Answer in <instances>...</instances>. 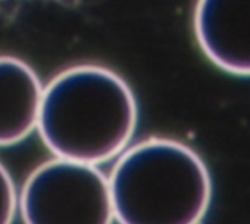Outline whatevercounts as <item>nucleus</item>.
I'll list each match as a JSON object with an SVG mask.
<instances>
[{"mask_svg":"<svg viewBox=\"0 0 250 224\" xmlns=\"http://www.w3.org/2000/svg\"><path fill=\"white\" fill-rule=\"evenodd\" d=\"M18 208V195L10 173L0 163V224H13Z\"/></svg>","mask_w":250,"mask_h":224,"instance_id":"6","label":"nucleus"},{"mask_svg":"<svg viewBox=\"0 0 250 224\" xmlns=\"http://www.w3.org/2000/svg\"><path fill=\"white\" fill-rule=\"evenodd\" d=\"M194 30L206 57L220 69L250 76V0H204Z\"/></svg>","mask_w":250,"mask_h":224,"instance_id":"4","label":"nucleus"},{"mask_svg":"<svg viewBox=\"0 0 250 224\" xmlns=\"http://www.w3.org/2000/svg\"><path fill=\"white\" fill-rule=\"evenodd\" d=\"M108 182L119 224H200L212 197L210 173L200 156L161 137L125 149Z\"/></svg>","mask_w":250,"mask_h":224,"instance_id":"2","label":"nucleus"},{"mask_svg":"<svg viewBox=\"0 0 250 224\" xmlns=\"http://www.w3.org/2000/svg\"><path fill=\"white\" fill-rule=\"evenodd\" d=\"M43 88L35 70L21 59L0 57V147L25 140L37 127Z\"/></svg>","mask_w":250,"mask_h":224,"instance_id":"5","label":"nucleus"},{"mask_svg":"<svg viewBox=\"0 0 250 224\" xmlns=\"http://www.w3.org/2000/svg\"><path fill=\"white\" fill-rule=\"evenodd\" d=\"M138 124L129 85L93 64L59 72L43 90L37 129L57 158L96 165L122 155Z\"/></svg>","mask_w":250,"mask_h":224,"instance_id":"1","label":"nucleus"},{"mask_svg":"<svg viewBox=\"0 0 250 224\" xmlns=\"http://www.w3.org/2000/svg\"><path fill=\"white\" fill-rule=\"evenodd\" d=\"M25 224H112L108 178L96 165L47 161L25 182L20 196Z\"/></svg>","mask_w":250,"mask_h":224,"instance_id":"3","label":"nucleus"}]
</instances>
